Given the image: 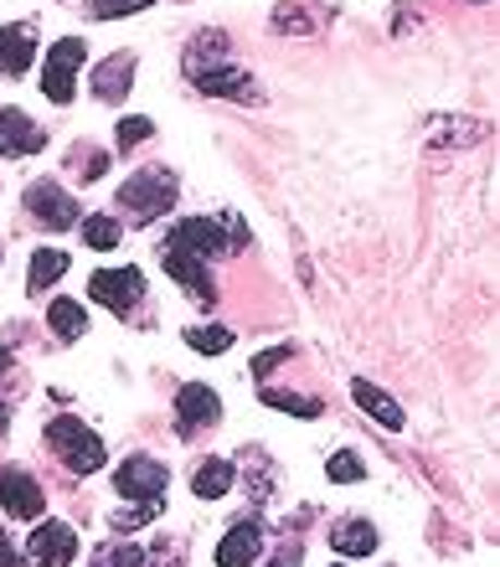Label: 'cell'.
Segmentation results:
<instances>
[{
	"mask_svg": "<svg viewBox=\"0 0 500 567\" xmlns=\"http://www.w3.org/2000/svg\"><path fill=\"white\" fill-rule=\"evenodd\" d=\"M47 449L58 454L73 474H94V470H103V459H109L103 439H98L83 418H73V412H62V418L47 423Z\"/></svg>",
	"mask_w": 500,
	"mask_h": 567,
	"instance_id": "6da1fadb",
	"label": "cell"
},
{
	"mask_svg": "<svg viewBox=\"0 0 500 567\" xmlns=\"http://www.w3.org/2000/svg\"><path fill=\"white\" fill-rule=\"evenodd\" d=\"M119 207H124V217L130 222H155V217H166L175 207V176L166 171V165H145V171H135V176L119 186Z\"/></svg>",
	"mask_w": 500,
	"mask_h": 567,
	"instance_id": "7a4b0ae2",
	"label": "cell"
},
{
	"mask_svg": "<svg viewBox=\"0 0 500 567\" xmlns=\"http://www.w3.org/2000/svg\"><path fill=\"white\" fill-rule=\"evenodd\" d=\"M83 58H88L83 37H62V41H52V47H47V58H41V94L52 98V103H73L77 73H83Z\"/></svg>",
	"mask_w": 500,
	"mask_h": 567,
	"instance_id": "3957f363",
	"label": "cell"
},
{
	"mask_svg": "<svg viewBox=\"0 0 500 567\" xmlns=\"http://www.w3.org/2000/svg\"><path fill=\"white\" fill-rule=\"evenodd\" d=\"M166 485H171V470H166L160 459H150V454H130V459L114 470V490L124 495V501H135V506H155V510H160Z\"/></svg>",
	"mask_w": 500,
	"mask_h": 567,
	"instance_id": "277c9868",
	"label": "cell"
},
{
	"mask_svg": "<svg viewBox=\"0 0 500 567\" xmlns=\"http://www.w3.org/2000/svg\"><path fill=\"white\" fill-rule=\"evenodd\" d=\"M264 537H269L264 516H258V510H243L228 527V537L217 542V567H253L258 552H264Z\"/></svg>",
	"mask_w": 500,
	"mask_h": 567,
	"instance_id": "5b68a950",
	"label": "cell"
},
{
	"mask_svg": "<svg viewBox=\"0 0 500 567\" xmlns=\"http://www.w3.org/2000/svg\"><path fill=\"white\" fill-rule=\"evenodd\" d=\"M88 294H94L98 305H109L114 315L135 310L139 294H145V274H139L135 263H124V269H98L88 274Z\"/></svg>",
	"mask_w": 500,
	"mask_h": 567,
	"instance_id": "8992f818",
	"label": "cell"
},
{
	"mask_svg": "<svg viewBox=\"0 0 500 567\" xmlns=\"http://www.w3.org/2000/svg\"><path fill=\"white\" fill-rule=\"evenodd\" d=\"M166 248H181V254L212 263V258L228 254V237H222V222H212V217H186L166 233Z\"/></svg>",
	"mask_w": 500,
	"mask_h": 567,
	"instance_id": "52a82bcc",
	"label": "cell"
},
{
	"mask_svg": "<svg viewBox=\"0 0 500 567\" xmlns=\"http://www.w3.org/2000/svg\"><path fill=\"white\" fill-rule=\"evenodd\" d=\"M26 212L37 217L41 227L62 233V227H77V196H68L58 181H32L26 186Z\"/></svg>",
	"mask_w": 500,
	"mask_h": 567,
	"instance_id": "ba28073f",
	"label": "cell"
},
{
	"mask_svg": "<svg viewBox=\"0 0 500 567\" xmlns=\"http://www.w3.org/2000/svg\"><path fill=\"white\" fill-rule=\"evenodd\" d=\"M41 501H47V495H41V480L32 470H21V465L0 470V506H5L11 521H37Z\"/></svg>",
	"mask_w": 500,
	"mask_h": 567,
	"instance_id": "9c48e42d",
	"label": "cell"
},
{
	"mask_svg": "<svg viewBox=\"0 0 500 567\" xmlns=\"http://www.w3.org/2000/svg\"><path fill=\"white\" fill-rule=\"evenodd\" d=\"M217 418H222V397H217L207 382H186V387L175 392V429L186 433H202V429H212Z\"/></svg>",
	"mask_w": 500,
	"mask_h": 567,
	"instance_id": "30bf717a",
	"label": "cell"
},
{
	"mask_svg": "<svg viewBox=\"0 0 500 567\" xmlns=\"http://www.w3.org/2000/svg\"><path fill=\"white\" fill-rule=\"evenodd\" d=\"M26 557H32V567H73L77 531L68 521H41L32 531V542H26Z\"/></svg>",
	"mask_w": 500,
	"mask_h": 567,
	"instance_id": "8fae6325",
	"label": "cell"
},
{
	"mask_svg": "<svg viewBox=\"0 0 500 567\" xmlns=\"http://www.w3.org/2000/svg\"><path fill=\"white\" fill-rule=\"evenodd\" d=\"M160 263H166V274L192 294V299H202V305H212V299H217V284L207 279V263H202V258H192V254H181V248H166V243H160Z\"/></svg>",
	"mask_w": 500,
	"mask_h": 567,
	"instance_id": "7c38bea8",
	"label": "cell"
},
{
	"mask_svg": "<svg viewBox=\"0 0 500 567\" xmlns=\"http://www.w3.org/2000/svg\"><path fill=\"white\" fill-rule=\"evenodd\" d=\"M41 145H47V130L32 124V119L21 114V109H0V156H37Z\"/></svg>",
	"mask_w": 500,
	"mask_h": 567,
	"instance_id": "4fadbf2b",
	"label": "cell"
},
{
	"mask_svg": "<svg viewBox=\"0 0 500 567\" xmlns=\"http://www.w3.org/2000/svg\"><path fill=\"white\" fill-rule=\"evenodd\" d=\"M32 58H37L32 26H0V78H26Z\"/></svg>",
	"mask_w": 500,
	"mask_h": 567,
	"instance_id": "5bb4252c",
	"label": "cell"
},
{
	"mask_svg": "<svg viewBox=\"0 0 500 567\" xmlns=\"http://www.w3.org/2000/svg\"><path fill=\"white\" fill-rule=\"evenodd\" d=\"M130 83H135V58H130V52H114V58L98 62V73L88 78V88H94L103 103H124Z\"/></svg>",
	"mask_w": 500,
	"mask_h": 567,
	"instance_id": "9a60e30c",
	"label": "cell"
},
{
	"mask_svg": "<svg viewBox=\"0 0 500 567\" xmlns=\"http://www.w3.org/2000/svg\"><path fill=\"white\" fill-rule=\"evenodd\" d=\"M192 83L212 98H248L253 94V78L243 67H232V62H207L202 73H192Z\"/></svg>",
	"mask_w": 500,
	"mask_h": 567,
	"instance_id": "2e32d148",
	"label": "cell"
},
{
	"mask_svg": "<svg viewBox=\"0 0 500 567\" xmlns=\"http://www.w3.org/2000/svg\"><path fill=\"white\" fill-rule=\"evenodd\" d=\"M377 542H382V537H377V527H371L366 516H346V521L330 527V547L341 552V557H371Z\"/></svg>",
	"mask_w": 500,
	"mask_h": 567,
	"instance_id": "e0dca14e",
	"label": "cell"
},
{
	"mask_svg": "<svg viewBox=\"0 0 500 567\" xmlns=\"http://www.w3.org/2000/svg\"><path fill=\"white\" fill-rule=\"evenodd\" d=\"M351 397H356V403H362V412H371V418H377V423H382V429H403L407 423V412L398 408V403H392V397H387L382 387H371V382H356V387H351Z\"/></svg>",
	"mask_w": 500,
	"mask_h": 567,
	"instance_id": "ac0fdd59",
	"label": "cell"
},
{
	"mask_svg": "<svg viewBox=\"0 0 500 567\" xmlns=\"http://www.w3.org/2000/svg\"><path fill=\"white\" fill-rule=\"evenodd\" d=\"M62 274H68V254H62V248H37V254H32V269H26V289L32 294L52 289Z\"/></svg>",
	"mask_w": 500,
	"mask_h": 567,
	"instance_id": "d6986e66",
	"label": "cell"
},
{
	"mask_svg": "<svg viewBox=\"0 0 500 567\" xmlns=\"http://www.w3.org/2000/svg\"><path fill=\"white\" fill-rule=\"evenodd\" d=\"M47 325H52V335L58 341H83V331H88V315H83V305L77 299H52V310H47Z\"/></svg>",
	"mask_w": 500,
	"mask_h": 567,
	"instance_id": "ffe728a7",
	"label": "cell"
},
{
	"mask_svg": "<svg viewBox=\"0 0 500 567\" xmlns=\"http://www.w3.org/2000/svg\"><path fill=\"white\" fill-rule=\"evenodd\" d=\"M192 490L202 495V501H222V495L232 490V465L228 459H202L196 474H192Z\"/></svg>",
	"mask_w": 500,
	"mask_h": 567,
	"instance_id": "44dd1931",
	"label": "cell"
},
{
	"mask_svg": "<svg viewBox=\"0 0 500 567\" xmlns=\"http://www.w3.org/2000/svg\"><path fill=\"white\" fill-rule=\"evenodd\" d=\"M83 243L98 248V254H109V248L124 243V227H119L114 217H83Z\"/></svg>",
	"mask_w": 500,
	"mask_h": 567,
	"instance_id": "7402d4cb",
	"label": "cell"
},
{
	"mask_svg": "<svg viewBox=\"0 0 500 567\" xmlns=\"http://www.w3.org/2000/svg\"><path fill=\"white\" fill-rule=\"evenodd\" d=\"M326 474H330V485H362L366 465L351 449H341V454H330V459H326Z\"/></svg>",
	"mask_w": 500,
	"mask_h": 567,
	"instance_id": "603a6c76",
	"label": "cell"
},
{
	"mask_svg": "<svg viewBox=\"0 0 500 567\" xmlns=\"http://www.w3.org/2000/svg\"><path fill=\"white\" fill-rule=\"evenodd\" d=\"M186 346L192 352H207V356H222L232 346V331H222V325H192L186 331Z\"/></svg>",
	"mask_w": 500,
	"mask_h": 567,
	"instance_id": "cb8c5ba5",
	"label": "cell"
},
{
	"mask_svg": "<svg viewBox=\"0 0 500 567\" xmlns=\"http://www.w3.org/2000/svg\"><path fill=\"white\" fill-rule=\"evenodd\" d=\"M264 403H269V408H279V412H294V418H320V403H315V397H300V392L264 387Z\"/></svg>",
	"mask_w": 500,
	"mask_h": 567,
	"instance_id": "d4e9b609",
	"label": "cell"
},
{
	"mask_svg": "<svg viewBox=\"0 0 500 567\" xmlns=\"http://www.w3.org/2000/svg\"><path fill=\"white\" fill-rule=\"evenodd\" d=\"M94 567H145V552L130 547V542H109V547L94 552Z\"/></svg>",
	"mask_w": 500,
	"mask_h": 567,
	"instance_id": "484cf974",
	"label": "cell"
},
{
	"mask_svg": "<svg viewBox=\"0 0 500 567\" xmlns=\"http://www.w3.org/2000/svg\"><path fill=\"white\" fill-rule=\"evenodd\" d=\"M155 135V124L150 119H119V130H114V139H119V150H135V145H145V139Z\"/></svg>",
	"mask_w": 500,
	"mask_h": 567,
	"instance_id": "4316f807",
	"label": "cell"
},
{
	"mask_svg": "<svg viewBox=\"0 0 500 567\" xmlns=\"http://www.w3.org/2000/svg\"><path fill=\"white\" fill-rule=\"evenodd\" d=\"M145 5H155V0H88V11H94L98 21L130 16V11H145Z\"/></svg>",
	"mask_w": 500,
	"mask_h": 567,
	"instance_id": "83f0119b",
	"label": "cell"
},
{
	"mask_svg": "<svg viewBox=\"0 0 500 567\" xmlns=\"http://www.w3.org/2000/svg\"><path fill=\"white\" fill-rule=\"evenodd\" d=\"M150 521H155V506H135V510H114V521H109V527H114L119 537H130V531L150 527Z\"/></svg>",
	"mask_w": 500,
	"mask_h": 567,
	"instance_id": "f1b7e54d",
	"label": "cell"
},
{
	"mask_svg": "<svg viewBox=\"0 0 500 567\" xmlns=\"http://www.w3.org/2000/svg\"><path fill=\"white\" fill-rule=\"evenodd\" d=\"M73 171H77V181H98L103 171H109V156H98V150H77Z\"/></svg>",
	"mask_w": 500,
	"mask_h": 567,
	"instance_id": "f546056e",
	"label": "cell"
},
{
	"mask_svg": "<svg viewBox=\"0 0 500 567\" xmlns=\"http://www.w3.org/2000/svg\"><path fill=\"white\" fill-rule=\"evenodd\" d=\"M222 237H228V254H237V248H248V243H253V237H248V222H243L237 212L222 217Z\"/></svg>",
	"mask_w": 500,
	"mask_h": 567,
	"instance_id": "4dcf8cb0",
	"label": "cell"
},
{
	"mask_svg": "<svg viewBox=\"0 0 500 567\" xmlns=\"http://www.w3.org/2000/svg\"><path fill=\"white\" fill-rule=\"evenodd\" d=\"M300 563H305V552H300V542H289V547H279L264 567H300Z\"/></svg>",
	"mask_w": 500,
	"mask_h": 567,
	"instance_id": "1f68e13d",
	"label": "cell"
},
{
	"mask_svg": "<svg viewBox=\"0 0 500 567\" xmlns=\"http://www.w3.org/2000/svg\"><path fill=\"white\" fill-rule=\"evenodd\" d=\"M145 563H150V567H175V563H181V542H171V547L160 542V547H155Z\"/></svg>",
	"mask_w": 500,
	"mask_h": 567,
	"instance_id": "d6a6232c",
	"label": "cell"
},
{
	"mask_svg": "<svg viewBox=\"0 0 500 567\" xmlns=\"http://www.w3.org/2000/svg\"><path fill=\"white\" fill-rule=\"evenodd\" d=\"M284 346H273V352H264V356H258V361H253V377H269L273 372V367H279V361H284Z\"/></svg>",
	"mask_w": 500,
	"mask_h": 567,
	"instance_id": "836d02e7",
	"label": "cell"
},
{
	"mask_svg": "<svg viewBox=\"0 0 500 567\" xmlns=\"http://www.w3.org/2000/svg\"><path fill=\"white\" fill-rule=\"evenodd\" d=\"M0 567H26V563H21V552L5 542V531H0Z\"/></svg>",
	"mask_w": 500,
	"mask_h": 567,
	"instance_id": "e575fe53",
	"label": "cell"
},
{
	"mask_svg": "<svg viewBox=\"0 0 500 567\" xmlns=\"http://www.w3.org/2000/svg\"><path fill=\"white\" fill-rule=\"evenodd\" d=\"M11 372V352H5V346H0V377Z\"/></svg>",
	"mask_w": 500,
	"mask_h": 567,
	"instance_id": "d590c367",
	"label": "cell"
},
{
	"mask_svg": "<svg viewBox=\"0 0 500 567\" xmlns=\"http://www.w3.org/2000/svg\"><path fill=\"white\" fill-rule=\"evenodd\" d=\"M11 429V408H5V403H0V433Z\"/></svg>",
	"mask_w": 500,
	"mask_h": 567,
	"instance_id": "8d00e7d4",
	"label": "cell"
}]
</instances>
